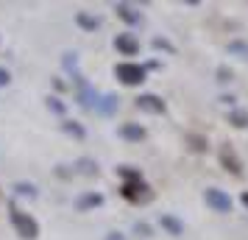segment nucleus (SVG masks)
Listing matches in <instances>:
<instances>
[{
	"mask_svg": "<svg viewBox=\"0 0 248 240\" xmlns=\"http://www.w3.org/2000/svg\"><path fill=\"white\" fill-rule=\"evenodd\" d=\"M9 218H12V226L17 229V235H20L23 240H36L39 238V224H36L28 212H23L20 207L9 204Z\"/></svg>",
	"mask_w": 248,
	"mask_h": 240,
	"instance_id": "1",
	"label": "nucleus"
},
{
	"mask_svg": "<svg viewBox=\"0 0 248 240\" xmlns=\"http://www.w3.org/2000/svg\"><path fill=\"white\" fill-rule=\"evenodd\" d=\"M114 76H117L120 84H125V87H137V84L145 81V67H142V64H134V62H120V64L114 67Z\"/></svg>",
	"mask_w": 248,
	"mask_h": 240,
	"instance_id": "2",
	"label": "nucleus"
},
{
	"mask_svg": "<svg viewBox=\"0 0 248 240\" xmlns=\"http://www.w3.org/2000/svg\"><path fill=\"white\" fill-rule=\"evenodd\" d=\"M203 201H206V207H212L215 212H220V215H229L232 212V198L220 187H206L203 190Z\"/></svg>",
	"mask_w": 248,
	"mask_h": 240,
	"instance_id": "3",
	"label": "nucleus"
},
{
	"mask_svg": "<svg viewBox=\"0 0 248 240\" xmlns=\"http://www.w3.org/2000/svg\"><path fill=\"white\" fill-rule=\"evenodd\" d=\"M123 198H128V201H151V187H148L142 179L140 182H123Z\"/></svg>",
	"mask_w": 248,
	"mask_h": 240,
	"instance_id": "4",
	"label": "nucleus"
},
{
	"mask_svg": "<svg viewBox=\"0 0 248 240\" xmlns=\"http://www.w3.org/2000/svg\"><path fill=\"white\" fill-rule=\"evenodd\" d=\"M217 157H220V165H223L229 173H234V176H240V173H243V160L237 157V151L232 148V145H223Z\"/></svg>",
	"mask_w": 248,
	"mask_h": 240,
	"instance_id": "5",
	"label": "nucleus"
},
{
	"mask_svg": "<svg viewBox=\"0 0 248 240\" xmlns=\"http://www.w3.org/2000/svg\"><path fill=\"white\" fill-rule=\"evenodd\" d=\"M114 48L120 56H137L140 53V39L134 34H117L114 36Z\"/></svg>",
	"mask_w": 248,
	"mask_h": 240,
	"instance_id": "6",
	"label": "nucleus"
},
{
	"mask_svg": "<svg viewBox=\"0 0 248 240\" xmlns=\"http://www.w3.org/2000/svg\"><path fill=\"white\" fill-rule=\"evenodd\" d=\"M137 106H140L142 112H148V114H162L165 112V101H162L159 95H154V92H142V95L137 98Z\"/></svg>",
	"mask_w": 248,
	"mask_h": 240,
	"instance_id": "7",
	"label": "nucleus"
},
{
	"mask_svg": "<svg viewBox=\"0 0 248 240\" xmlns=\"http://www.w3.org/2000/svg\"><path fill=\"white\" fill-rule=\"evenodd\" d=\"M117 134L123 140H128V143H140V140H145V126L142 123H134V120H128V123H120V128H117Z\"/></svg>",
	"mask_w": 248,
	"mask_h": 240,
	"instance_id": "8",
	"label": "nucleus"
},
{
	"mask_svg": "<svg viewBox=\"0 0 248 240\" xmlns=\"http://www.w3.org/2000/svg\"><path fill=\"white\" fill-rule=\"evenodd\" d=\"M114 12H117V17H120L123 23H128V25H140L142 23V14L137 12L134 6H128V3H114Z\"/></svg>",
	"mask_w": 248,
	"mask_h": 240,
	"instance_id": "9",
	"label": "nucleus"
},
{
	"mask_svg": "<svg viewBox=\"0 0 248 240\" xmlns=\"http://www.w3.org/2000/svg\"><path fill=\"white\" fill-rule=\"evenodd\" d=\"M76 87H78V103H81V106H92V101L98 103L95 90H92L90 84L84 81V76H78V73H76Z\"/></svg>",
	"mask_w": 248,
	"mask_h": 240,
	"instance_id": "10",
	"label": "nucleus"
},
{
	"mask_svg": "<svg viewBox=\"0 0 248 240\" xmlns=\"http://www.w3.org/2000/svg\"><path fill=\"white\" fill-rule=\"evenodd\" d=\"M159 226L165 229L168 235H173V238H181L184 235V224L176 215H159Z\"/></svg>",
	"mask_w": 248,
	"mask_h": 240,
	"instance_id": "11",
	"label": "nucleus"
},
{
	"mask_svg": "<svg viewBox=\"0 0 248 240\" xmlns=\"http://www.w3.org/2000/svg\"><path fill=\"white\" fill-rule=\"evenodd\" d=\"M73 173H81V176H90V179H92V176H98L101 171H98V162L92 160V157H81V160L76 162Z\"/></svg>",
	"mask_w": 248,
	"mask_h": 240,
	"instance_id": "12",
	"label": "nucleus"
},
{
	"mask_svg": "<svg viewBox=\"0 0 248 240\" xmlns=\"http://www.w3.org/2000/svg\"><path fill=\"white\" fill-rule=\"evenodd\" d=\"M101 204H103L101 193H84L78 201H76V207H78L81 212H87V209H92V207H101Z\"/></svg>",
	"mask_w": 248,
	"mask_h": 240,
	"instance_id": "13",
	"label": "nucleus"
},
{
	"mask_svg": "<svg viewBox=\"0 0 248 240\" xmlns=\"http://www.w3.org/2000/svg\"><path fill=\"white\" fill-rule=\"evenodd\" d=\"M76 23H78V28H84V31H98V28H101V17H92V14H87V12H78L76 14Z\"/></svg>",
	"mask_w": 248,
	"mask_h": 240,
	"instance_id": "14",
	"label": "nucleus"
},
{
	"mask_svg": "<svg viewBox=\"0 0 248 240\" xmlns=\"http://www.w3.org/2000/svg\"><path fill=\"white\" fill-rule=\"evenodd\" d=\"M62 131L70 134V137H76V140H87V128L81 126L78 120H62Z\"/></svg>",
	"mask_w": 248,
	"mask_h": 240,
	"instance_id": "15",
	"label": "nucleus"
},
{
	"mask_svg": "<svg viewBox=\"0 0 248 240\" xmlns=\"http://www.w3.org/2000/svg\"><path fill=\"white\" fill-rule=\"evenodd\" d=\"M184 143L190 145V151H195V154H203V151L209 148V140L203 137V134H187L184 137Z\"/></svg>",
	"mask_w": 248,
	"mask_h": 240,
	"instance_id": "16",
	"label": "nucleus"
},
{
	"mask_svg": "<svg viewBox=\"0 0 248 240\" xmlns=\"http://www.w3.org/2000/svg\"><path fill=\"white\" fill-rule=\"evenodd\" d=\"M226 53H229V56H237V59H248V42L232 39V42L226 45Z\"/></svg>",
	"mask_w": 248,
	"mask_h": 240,
	"instance_id": "17",
	"label": "nucleus"
},
{
	"mask_svg": "<svg viewBox=\"0 0 248 240\" xmlns=\"http://www.w3.org/2000/svg\"><path fill=\"white\" fill-rule=\"evenodd\" d=\"M229 123L234 128H248V112L246 109H232L229 112Z\"/></svg>",
	"mask_w": 248,
	"mask_h": 240,
	"instance_id": "18",
	"label": "nucleus"
},
{
	"mask_svg": "<svg viewBox=\"0 0 248 240\" xmlns=\"http://www.w3.org/2000/svg\"><path fill=\"white\" fill-rule=\"evenodd\" d=\"M117 101H120L117 95H103L101 103H95V106H98V112L101 114H112L114 109H117Z\"/></svg>",
	"mask_w": 248,
	"mask_h": 240,
	"instance_id": "19",
	"label": "nucleus"
},
{
	"mask_svg": "<svg viewBox=\"0 0 248 240\" xmlns=\"http://www.w3.org/2000/svg\"><path fill=\"white\" fill-rule=\"evenodd\" d=\"M117 176H120V179H125V182H140V179H142V173L137 171V168H128V165L117 168Z\"/></svg>",
	"mask_w": 248,
	"mask_h": 240,
	"instance_id": "20",
	"label": "nucleus"
},
{
	"mask_svg": "<svg viewBox=\"0 0 248 240\" xmlns=\"http://www.w3.org/2000/svg\"><path fill=\"white\" fill-rule=\"evenodd\" d=\"M12 190L17 195H25V198H36V187H34V184H28V182H17Z\"/></svg>",
	"mask_w": 248,
	"mask_h": 240,
	"instance_id": "21",
	"label": "nucleus"
},
{
	"mask_svg": "<svg viewBox=\"0 0 248 240\" xmlns=\"http://www.w3.org/2000/svg\"><path fill=\"white\" fill-rule=\"evenodd\" d=\"M151 45L156 48V50H165V53H176V45H173V42H168V39H162V36H156Z\"/></svg>",
	"mask_w": 248,
	"mask_h": 240,
	"instance_id": "22",
	"label": "nucleus"
},
{
	"mask_svg": "<svg viewBox=\"0 0 248 240\" xmlns=\"http://www.w3.org/2000/svg\"><path fill=\"white\" fill-rule=\"evenodd\" d=\"M134 235L140 240H148V238H151V226H148L145 221H137V224H134Z\"/></svg>",
	"mask_w": 248,
	"mask_h": 240,
	"instance_id": "23",
	"label": "nucleus"
},
{
	"mask_svg": "<svg viewBox=\"0 0 248 240\" xmlns=\"http://www.w3.org/2000/svg\"><path fill=\"white\" fill-rule=\"evenodd\" d=\"M47 109H50V112H56V114H64V103L59 101V98H47Z\"/></svg>",
	"mask_w": 248,
	"mask_h": 240,
	"instance_id": "24",
	"label": "nucleus"
},
{
	"mask_svg": "<svg viewBox=\"0 0 248 240\" xmlns=\"http://www.w3.org/2000/svg\"><path fill=\"white\" fill-rule=\"evenodd\" d=\"M62 64L67 70H76L78 67V59H76V53H64V59H62Z\"/></svg>",
	"mask_w": 248,
	"mask_h": 240,
	"instance_id": "25",
	"label": "nucleus"
},
{
	"mask_svg": "<svg viewBox=\"0 0 248 240\" xmlns=\"http://www.w3.org/2000/svg\"><path fill=\"white\" fill-rule=\"evenodd\" d=\"M215 76H217V81H223V84H226V81H232V76H234V73H232L229 67H217V73H215Z\"/></svg>",
	"mask_w": 248,
	"mask_h": 240,
	"instance_id": "26",
	"label": "nucleus"
},
{
	"mask_svg": "<svg viewBox=\"0 0 248 240\" xmlns=\"http://www.w3.org/2000/svg\"><path fill=\"white\" fill-rule=\"evenodd\" d=\"M9 81H12V73L6 67H0V87H9Z\"/></svg>",
	"mask_w": 248,
	"mask_h": 240,
	"instance_id": "27",
	"label": "nucleus"
},
{
	"mask_svg": "<svg viewBox=\"0 0 248 240\" xmlns=\"http://www.w3.org/2000/svg\"><path fill=\"white\" fill-rule=\"evenodd\" d=\"M103 240H125L123 232H109V235H103Z\"/></svg>",
	"mask_w": 248,
	"mask_h": 240,
	"instance_id": "28",
	"label": "nucleus"
},
{
	"mask_svg": "<svg viewBox=\"0 0 248 240\" xmlns=\"http://www.w3.org/2000/svg\"><path fill=\"white\" fill-rule=\"evenodd\" d=\"M240 201H243V204L248 207V190H246V193H243V195H240Z\"/></svg>",
	"mask_w": 248,
	"mask_h": 240,
	"instance_id": "29",
	"label": "nucleus"
}]
</instances>
